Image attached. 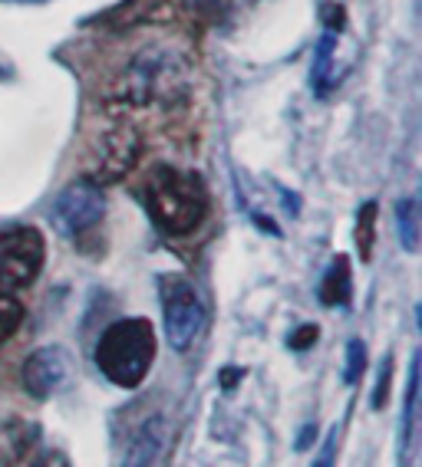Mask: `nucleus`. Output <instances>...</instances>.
<instances>
[{"label": "nucleus", "instance_id": "16", "mask_svg": "<svg viewBox=\"0 0 422 467\" xmlns=\"http://www.w3.org/2000/svg\"><path fill=\"white\" fill-rule=\"evenodd\" d=\"M24 323V303L0 293V342H7Z\"/></svg>", "mask_w": 422, "mask_h": 467}, {"label": "nucleus", "instance_id": "11", "mask_svg": "<svg viewBox=\"0 0 422 467\" xmlns=\"http://www.w3.org/2000/svg\"><path fill=\"white\" fill-rule=\"evenodd\" d=\"M353 293V274H350V260L333 257V264L327 267L321 280V303L323 306H346Z\"/></svg>", "mask_w": 422, "mask_h": 467}, {"label": "nucleus", "instance_id": "6", "mask_svg": "<svg viewBox=\"0 0 422 467\" xmlns=\"http://www.w3.org/2000/svg\"><path fill=\"white\" fill-rule=\"evenodd\" d=\"M47 260V241L37 227L0 234V290H20L37 280Z\"/></svg>", "mask_w": 422, "mask_h": 467}, {"label": "nucleus", "instance_id": "17", "mask_svg": "<svg viewBox=\"0 0 422 467\" xmlns=\"http://www.w3.org/2000/svg\"><path fill=\"white\" fill-rule=\"evenodd\" d=\"M364 368H366V346H364V339H353L350 346H346L343 382L346 385H356V382H360V376H364Z\"/></svg>", "mask_w": 422, "mask_h": 467}, {"label": "nucleus", "instance_id": "4", "mask_svg": "<svg viewBox=\"0 0 422 467\" xmlns=\"http://www.w3.org/2000/svg\"><path fill=\"white\" fill-rule=\"evenodd\" d=\"M162 319H165V339L175 352H188L205 333L208 313H205L202 293L195 290L192 280L185 276H162Z\"/></svg>", "mask_w": 422, "mask_h": 467}, {"label": "nucleus", "instance_id": "19", "mask_svg": "<svg viewBox=\"0 0 422 467\" xmlns=\"http://www.w3.org/2000/svg\"><path fill=\"white\" fill-rule=\"evenodd\" d=\"M317 339H321V329H317L313 323H307V326H297L294 333L288 336V346L294 352H304V349H311Z\"/></svg>", "mask_w": 422, "mask_h": 467}, {"label": "nucleus", "instance_id": "5", "mask_svg": "<svg viewBox=\"0 0 422 467\" xmlns=\"http://www.w3.org/2000/svg\"><path fill=\"white\" fill-rule=\"evenodd\" d=\"M106 214V194H102V184L90 182V178H79V182L67 184L63 192L57 194L50 211V221L57 227L59 237L67 241H77L83 234H90Z\"/></svg>", "mask_w": 422, "mask_h": 467}, {"label": "nucleus", "instance_id": "24", "mask_svg": "<svg viewBox=\"0 0 422 467\" xmlns=\"http://www.w3.org/2000/svg\"><path fill=\"white\" fill-rule=\"evenodd\" d=\"M20 4H34V0H20Z\"/></svg>", "mask_w": 422, "mask_h": 467}, {"label": "nucleus", "instance_id": "18", "mask_svg": "<svg viewBox=\"0 0 422 467\" xmlns=\"http://www.w3.org/2000/svg\"><path fill=\"white\" fill-rule=\"evenodd\" d=\"M389 385H393V356H383L380 359V379H376V389H373V409L383 411L389 401Z\"/></svg>", "mask_w": 422, "mask_h": 467}, {"label": "nucleus", "instance_id": "12", "mask_svg": "<svg viewBox=\"0 0 422 467\" xmlns=\"http://www.w3.org/2000/svg\"><path fill=\"white\" fill-rule=\"evenodd\" d=\"M333 50H337V34H323L317 43V53H313V92L317 96H327L333 89Z\"/></svg>", "mask_w": 422, "mask_h": 467}, {"label": "nucleus", "instance_id": "1", "mask_svg": "<svg viewBox=\"0 0 422 467\" xmlns=\"http://www.w3.org/2000/svg\"><path fill=\"white\" fill-rule=\"evenodd\" d=\"M188 69L182 53L165 50V47H149L135 53L126 69L112 79L106 102L112 112L126 109H153V106H175L188 92Z\"/></svg>", "mask_w": 422, "mask_h": 467}, {"label": "nucleus", "instance_id": "14", "mask_svg": "<svg viewBox=\"0 0 422 467\" xmlns=\"http://www.w3.org/2000/svg\"><path fill=\"white\" fill-rule=\"evenodd\" d=\"M416 399H419V356L409 362V382H406V401H403V451L413 441L416 425Z\"/></svg>", "mask_w": 422, "mask_h": 467}, {"label": "nucleus", "instance_id": "21", "mask_svg": "<svg viewBox=\"0 0 422 467\" xmlns=\"http://www.w3.org/2000/svg\"><path fill=\"white\" fill-rule=\"evenodd\" d=\"M323 24H327L330 34H337V30H343V24H346V10L340 7V4H327V7H323Z\"/></svg>", "mask_w": 422, "mask_h": 467}, {"label": "nucleus", "instance_id": "8", "mask_svg": "<svg viewBox=\"0 0 422 467\" xmlns=\"http://www.w3.org/2000/svg\"><path fill=\"white\" fill-rule=\"evenodd\" d=\"M69 376V356L59 346H43L24 362V389L30 399L47 401Z\"/></svg>", "mask_w": 422, "mask_h": 467}, {"label": "nucleus", "instance_id": "20", "mask_svg": "<svg viewBox=\"0 0 422 467\" xmlns=\"http://www.w3.org/2000/svg\"><path fill=\"white\" fill-rule=\"evenodd\" d=\"M337 451H340V428H333V431L327 434L323 448L317 451V461H313V467H333V464H337Z\"/></svg>", "mask_w": 422, "mask_h": 467}, {"label": "nucleus", "instance_id": "10", "mask_svg": "<svg viewBox=\"0 0 422 467\" xmlns=\"http://www.w3.org/2000/svg\"><path fill=\"white\" fill-rule=\"evenodd\" d=\"M162 451V415L145 418L142 425L135 428L132 441L126 444L119 467H153Z\"/></svg>", "mask_w": 422, "mask_h": 467}, {"label": "nucleus", "instance_id": "7", "mask_svg": "<svg viewBox=\"0 0 422 467\" xmlns=\"http://www.w3.org/2000/svg\"><path fill=\"white\" fill-rule=\"evenodd\" d=\"M139 159H142V135H139V129L112 126L93 145V155H90V182L96 184L122 182Z\"/></svg>", "mask_w": 422, "mask_h": 467}, {"label": "nucleus", "instance_id": "2", "mask_svg": "<svg viewBox=\"0 0 422 467\" xmlns=\"http://www.w3.org/2000/svg\"><path fill=\"white\" fill-rule=\"evenodd\" d=\"M145 208L162 231L182 237L202 224L205 211H208V194H205L198 175L162 165L145 184Z\"/></svg>", "mask_w": 422, "mask_h": 467}, {"label": "nucleus", "instance_id": "23", "mask_svg": "<svg viewBox=\"0 0 422 467\" xmlns=\"http://www.w3.org/2000/svg\"><path fill=\"white\" fill-rule=\"evenodd\" d=\"M241 382V368H221V389H235Z\"/></svg>", "mask_w": 422, "mask_h": 467}, {"label": "nucleus", "instance_id": "3", "mask_svg": "<svg viewBox=\"0 0 422 467\" xmlns=\"http://www.w3.org/2000/svg\"><path fill=\"white\" fill-rule=\"evenodd\" d=\"M155 362V329L149 319H119L102 333L96 346V366L112 385L135 389Z\"/></svg>", "mask_w": 422, "mask_h": 467}, {"label": "nucleus", "instance_id": "15", "mask_svg": "<svg viewBox=\"0 0 422 467\" xmlns=\"http://www.w3.org/2000/svg\"><path fill=\"white\" fill-rule=\"evenodd\" d=\"M396 227L399 241L409 254L419 251V227H416V198H403L396 204Z\"/></svg>", "mask_w": 422, "mask_h": 467}, {"label": "nucleus", "instance_id": "13", "mask_svg": "<svg viewBox=\"0 0 422 467\" xmlns=\"http://www.w3.org/2000/svg\"><path fill=\"white\" fill-rule=\"evenodd\" d=\"M373 241H376V201H366L360 214H356V231H353V244L356 254L364 264H370L373 257Z\"/></svg>", "mask_w": 422, "mask_h": 467}, {"label": "nucleus", "instance_id": "9", "mask_svg": "<svg viewBox=\"0 0 422 467\" xmlns=\"http://www.w3.org/2000/svg\"><path fill=\"white\" fill-rule=\"evenodd\" d=\"M175 20V4L169 0H126L112 7L110 14H100L90 24L106 26L110 34H122V30H135V26H165Z\"/></svg>", "mask_w": 422, "mask_h": 467}, {"label": "nucleus", "instance_id": "22", "mask_svg": "<svg viewBox=\"0 0 422 467\" xmlns=\"http://www.w3.org/2000/svg\"><path fill=\"white\" fill-rule=\"evenodd\" d=\"M313 441H317V425L311 421V425H304V431L297 434V451H307Z\"/></svg>", "mask_w": 422, "mask_h": 467}]
</instances>
